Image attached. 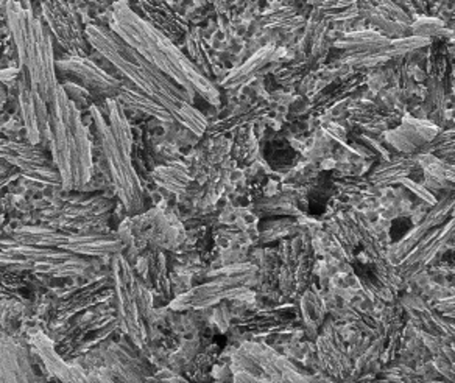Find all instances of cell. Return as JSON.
<instances>
[{
  "mask_svg": "<svg viewBox=\"0 0 455 383\" xmlns=\"http://www.w3.org/2000/svg\"><path fill=\"white\" fill-rule=\"evenodd\" d=\"M86 39L95 51L113 64L117 72L127 78L138 92L164 108L173 122L200 136L208 126V120L196 107L192 99L177 83L159 72L152 64L140 57L127 43H124L111 28L86 27Z\"/></svg>",
  "mask_w": 455,
  "mask_h": 383,
  "instance_id": "cell-1",
  "label": "cell"
},
{
  "mask_svg": "<svg viewBox=\"0 0 455 383\" xmlns=\"http://www.w3.org/2000/svg\"><path fill=\"white\" fill-rule=\"evenodd\" d=\"M140 57L177 83L180 88L196 99L202 97L209 105H220V92L214 83L186 57L181 49L152 22L142 20L125 2L116 4L109 27Z\"/></svg>",
  "mask_w": 455,
  "mask_h": 383,
  "instance_id": "cell-2",
  "label": "cell"
},
{
  "mask_svg": "<svg viewBox=\"0 0 455 383\" xmlns=\"http://www.w3.org/2000/svg\"><path fill=\"white\" fill-rule=\"evenodd\" d=\"M51 116L52 151L66 188H82L92 173L88 130L76 105L61 86L53 97Z\"/></svg>",
  "mask_w": 455,
  "mask_h": 383,
  "instance_id": "cell-3",
  "label": "cell"
},
{
  "mask_svg": "<svg viewBox=\"0 0 455 383\" xmlns=\"http://www.w3.org/2000/svg\"><path fill=\"white\" fill-rule=\"evenodd\" d=\"M108 105H109V122H105L100 113L97 111V108H92L101 151L107 161L117 195L130 212H140L144 204V192L130 157L132 153L130 126L125 116L122 113L119 100L108 99Z\"/></svg>",
  "mask_w": 455,
  "mask_h": 383,
  "instance_id": "cell-4",
  "label": "cell"
},
{
  "mask_svg": "<svg viewBox=\"0 0 455 383\" xmlns=\"http://www.w3.org/2000/svg\"><path fill=\"white\" fill-rule=\"evenodd\" d=\"M14 38L20 45V57L30 69L33 88L43 100L52 101L60 84L55 76V60L52 51L51 35L41 20L27 12L12 13Z\"/></svg>",
  "mask_w": 455,
  "mask_h": 383,
  "instance_id": "cell-5",
  "label": "cell"
},
{
  "mask_svg": "<svg viewBox=\"0 0 455 383\" xmlns=\"http://www.w3.org/2000/svg\"><path fill=\"white\" fill-rule=\"evenodd\" d=\"M251 296L248 290L247 281L243 277H221L214 283H204L196 289H192L186 295H181L172 304L175 308H203L220 302L221 299H235Z\"/></svg>",
  "mask_w": 455,
  "mask_h": 383,
  "instance_id": "cell-6",
  "label": "cell"
},
{
  "mask_svg": "<svg viewBox=\"0 0 455 383\" xmlns=\"http://www.w3.org/2000/svg\"><path fill=\"white\" fill-rule=\"evenodd\" d=\"M44 14L52 30L55 32L58 41L68 47L72 57H86L88 55V39L86 33L83 35L80 20L74 10L66 4H45Z\"/></svg>",
  "mask_w": 455,
  "mask_h": 383,
  "instance_id": "cell-7",
  "label": "cell"
},
{
  "mask_svg": "<svg viewBox=\"0 0 455 383\" xmlns=\"http://www.w3.org/2000/svg\"><path fill=\"white\" fill-rule=\"evenodd\" d=\"M58 68H61L64 72L74 76L82 88L97 94L107 95L108 99L111 97L117 99L124 88V82L101 70L97 64L92 63L86 57L68 58L64 61H60Z\"/></svg>",
  "mask_w": 455,
  "mask_h": 383,
  "instance_id": "cell-8",
  "label": "cell"
}]
</instances>
